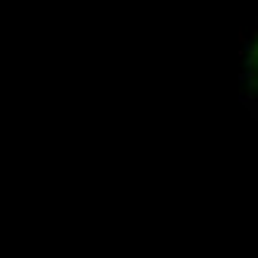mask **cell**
Segmentation results:
<instances>
[{"mask_svg": "<svg viewBox=\"0 0 258 258\" xmlns=\"http://www.w3.org/2000/svg\"><path fill=\"white\" fill-rule=\"evenodd\" d=\"M255 64H258V54H255Z\"/></svg>", "mask_w": 258, "mask_h": 258, "instance_id": "obj_1", "label": "cell"}]
</instances>
